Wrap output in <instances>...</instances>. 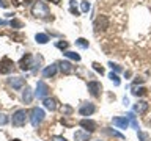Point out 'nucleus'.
<instances>
[{"label":"nucleus","mask_w":151,"mask_h":141,"mask_svg":"<svg viewBox=\"0 0 151 141\" xmlns=\"http://www.w3.org/2000/svg\"><path fill=\"white\" fill-rule=\"evenodd\" d=\"M44 116L46 115H44V110H42V108H38V107L32 108V111H30V122H32V125L38 127L42 121H44Z\"/></svg>","instance_id":"1"},{"label":"nucleus","mask_w":151,"mask_h":141,"mask_svg":"<svg viewBox=\"0 0 151 141\" xmlns=\"http://www.w3.org/2000/svg\"><path fill=\"white\" fill-rule=\"evenodd\" d=\"M27 116H28V113L25 110H16L14 111V115H13V125L14 127H22V125H25V122H27Z\"/></svg>","instance_id":"2"},{"label":"nucleus","mask_w":151,"mask_h":141,"mask_svg":"<svg viewBox=\"0 0 151 141\" xmlns=\"http://www.w3.org/2000/svg\"><path fill=\"white\" fill-rule=\"evenodd\" d=\"M32 14H33V16H36V17H47V16H49V8H47L46 3L36 2L32 6Z\"/></svg>","instance_id":"3"},{"label":"nucleus","mask_w":151,"mask_h":141,"mask_svg":"<svg viewBox=\"0 0 151 141\" xmlns=\"http://www.w3.org/2000/svg\"><path fill=\"white\" fill-rule=\"evenodd\" d=\"M109 28V17L107 16H98L94 19V31H106Z\"/></svg>","instance_id":"4"},{"label":"nucleus","mask_w":151,"mask_h":141,"mask_svg":"<svg viewBox=\"0 0 151 141\" xmlns=\"http://www.w3.org/2000/svg\"><path fill=\"white\" fill-rule=\"evenodd\" d=\"M49 93H50L49 86H47V85L42 82V80H40V82L36 83V93H35V96H36L38 99H46Z\"/></svg>","instance_id":"5"},{"label":"nucleus","mask_w":151,"mask_h":141,"mask_svg":"<svg viewBox=\"0 0 151 141\" xmlns=\"http://www.w3.org/2000/svg\"><path fill=\"white\" fill-rule=\"evenodd\" d=\"M88 91H90V94H91L93 97H99L101 96V93H102V85L99 83V82H96V80H93V82H88Z\"/></svg>","instance_id":"6"},{"label":"nucleus","mask_w":151,"mask_h":141,"mask_svg":"<svg viewBox=\"0 0 151 141\" xmlns=\"http://www.w3.org/2000/svg\"><path fill=\"white\" fill-rule=\"evenodd\" d=\"M32 66H33V56L30 53H25L21 58V61H19V68L22 70H28V69H32Z\"/></svg>","instance_id":"7"},{"label":"nucleus","mask_w":151,"mask_h":141,"mask_svg":"<svg viewBox=\"0 0 151 141\" xmlns=\"http://www.w3.org/2000/svg\"><path fill=\"white\" fill-rule=\"evenodd\" d=\"M13 68H14V63L9 58H3L2 61H0V74L13 72Z\"/></svg>","instance_id":"8"},{"label":"nucleus","mask_w":151,"mask_h":141,"mask_svg":"<svg viewBox=\"0 0 151 141\" xmlns=\"http://www.w3.org/2000/svg\"><path fill=\"white\" fill-rule=\"evenodd\" d=\"M94 111H96V107H94L93 103H90V102L82 103V107L79 108V113H80L82 116H91Z\"/></svg>","instance_id":"9"},{"label":"nucleus","mask_w":151,"mask_h":141,"mask_svg":"<svg viewBox=\"0 0 151 141\" xmlns=\"http://www.w3.org/2000/svg\"><path fill=\"white\" fill-rule=\"evenodd\" d=\"M79 125L82 127V129H85V132H88V133H93V132L98 129L96 122L91 121V119H82L79 122Z\"/></svg>","instance_id":"10"},{"label":"nucleus","mask_w":151,"mask_h":141,"mask_svg":"<svg viewBox=\"0 0 151 141\" xmlns=\"http://www.w3.org/2000/svg\"><path fill=\"white\" fill-rule=\"evenodd\" d=\"M112 122H113V125H116L118 129H127V125H129V121H127V118H121V116H115V118H112Z\"/></svg>","instance_id":"11"},{"label":"nucleus","mask_w":151,"mask_h":141,"mask_svg":"<svg viewBox=\"0 0 151 141\" xmlns=\"http://www.w3.org/2000/svg\"><path fill=\"white\" fill-rule=\"evenodd\" d=\"M148 108H150V103L146 102V100H139L134 105V113H139V115H143V113L148 111Z\"/></svg>","instance_id":"12"},{"label":"nucleus","mask_w":151,"mask_h":141,"mask_svg":"<svg viewBox=\"0 0 151 141\" xmlns=\"http://www.w3.org/2000/svg\"><path fill=\"white\" fill-rule=\"evenodd\" d=\"M8 83H9V86H13L14 89H21L24 86V83H25V80L22 77H11V78H8Z\"/></svg>","instance_id":"13"},{"label":"nucleus","mask_w":151,"mask_h":141,"mask_svg":"<svg viewBox=\"0 0 151 141\" xmlns=\"http://www.w3.org/2000/svg\"><path fill=\"white\" fill-rule=\"evenodd\" d=\"M58 66H60V70H61L63 74H66V75H68V74H73V72H74V66L71 64L69 61H60V63H58Z\"/></svg>","instance_id":"14"},{"label":"nucleus","mask_w":151,"mask_h":141,"mask_svg":"<svg viewBox=\"0 0 151 141\" xmlns=\"http://www.w3.org/2000/svg\"><path fill=\"white\" fill-rule=\"evenodd\" d=\"M42 105H44V108H47V110H50V111L57 110V100L54 97H46L44 100H42Z\"/></svg>","instance_id":"15"},{"label":"nucleus","mask_w":151,"mask_h":141,"mask_svg":"<svg viewBox=\"0 0 151 141\" xmlns=\"http://www.w3.org/2000/svg\"><path fill=\"white\" fill-rule=\"evenodd\" d=\"M90 135H91V133H88V132H85V130H77L74 133V140L76 141H88Z\"/></svg>","instance_id":"16"},{"label":"nucleus","mask_w":151,"mask_h":141,"mask_svg":"<svg viewBox=\"0 0 151 141\" xmlns=\"http://www.w3.org/2000/svg\"><path fill=\"white\" fill-rule=\"evenodd\" d=\"M55 74H57V64H50V66H47V68L42 70V77H44V78L54 77Z\"/></svg>","instance_id":"17"},{"label":"nucleus","mask_w":151,"mask_h":141,"mask_svg":"<svg viewBox=\"0 0 151 141\" xmlns=\"http://www.w3.org/2000/svg\"><path fill=\"white\" fill-rule=\"evenodd\" d=\"M127 118V121H129V124L132 125V129H135V130H139V122H137V118H135V113L134 111H129L126 115Z\"/></svg>","instance_id":"18"},{"label":"nucleus","mask_w":151,"mask_h":141,"mask_svg":"<svg viewBox=\"0 0 151 141\" xmlns=\"http://www.w3.org/2000/svg\"><path fill=\"white\" fill-rule=\"evenodd\" d=\"M22 100L25 102V103H32V100H33V94H32V89L28 88V86H25V91L22 93Z\"/></svg>","instance_id":"19"},{"label":"nucleus","mask_w":151,"mask_h":141,"mask_svg":"<svg viewBox=\"0 0 151 141\" xmlns=\"http://www.w3.org/2000/svg\"><path fill=\"white\" fill-rule=\"evenodd\" d=\"M146 91L148 89L146 88H143V86H132V96H135V97H142V96H145L146 94Z\"/></svg>","instance_id":"20"},{"label":"nucleus","mask_w":151,"mask_h":141,"mask_svg":"<svg viewBox=\"0 0 151 141\" xmlns=\"http://www.w3.org/2000/svg\"><path fill=\"white\" fill-rule=\"evenodd\" d=\"M35 39H36V42H40V44H46V42L49 41V36L44 35V33H38L35 36Z\"/></svg>","instance_id":"21"},{"label":"nucleus","mask_w":151,"mask_h":141,"mask_svg":"<svg viewBox=\"0 0 151 141\" xmlns=\"http://www.w3.org/2000/svg\"><path fill=\"white\" fill-rule=\"evenodd\" d=\"M137 136H139V141H151L150 135L146 132H142V130H137Z\"/></svg>","instance_id":"22"},{"label":"nucleus","mask_w":151,"mask_h":141,"mask_svg":"<svg viewBox=\"0 0 151 141\" xmlns=\"http://www.w3.org/2000/svg\"><path fill=\"white\" fill-rule=\"evenodd\" d=\"M76 44H77L79 47H82V49H88L90 42L85 39V38H79V39H76Z\"/></svg>","instance_id":"23"},{"label":"nucleus","mask_w":151,"mask_h":141,"mask_svg":"<svg viewBox=\"0 0 151 141\" xmlns=\"http://www.w3.org/2000/svg\"><path fill=\"white\" fill-rule=\"evenodd\" d=\"M63 55H65V56H68V58H71V60L80 61V55H79V53H76V52H69V50H66Z\"/></svg>","instance_id":"24"},{"label":"nucleus","mask_w":151,"mask_h":141,"mask_svg":"<svg viewBox=\"0 0 151 141\" xmlns=\"http://www.w3.org/2000/svg\"><path fill=\"white\" fill-rule=\"evenodd\" d=\"M106 132H107V133H109V135H110V136H115V138H120V140H124V135H123V133H120V132H116V130H112V129H107Z\"/></svg>","instance_id":"25"},{"label":"nucleus","mask_w":151,"mask_h":141,"mask_svg":"<svg viewBox=\"0 0 151 141\" xmlns=\"http://www.w3.org/2000/svg\"><path fill=\"white\" fill-rule=\"evenodd\" d=\"M109 78H110L112 80V82H113V85H115V86H120V78H118V75L116 74H113V72H110V74H109Z\"/></svg>","instance_id":"26"},{"label":"nucleus","mask_w":151,"mask_h":141,"mask_svg":"<svg viewBox=\"0 0 151 141\" xmlns=\"http://www.w3.org/2000/svg\"><path fill=\"white\" fill-rule=\"evenodd\" d=\"M61 111H63V116H69L71 113H73V107H69V105H63V108H61Z\"/></svg>","instance_id":"27"},{"label":"nucleus","mask_w":151,"mask_h":141,"mask_svg":"<svg viewBox=\"0 0 151 141\" xmlns=\"http://www.w3.org/2000/svg\"><path fill=\"white\" fill-rule=\"evenodd\" d=\"M90 8H91L90 2H88V0H83V2H82V13H88Z\"/></svg>","instance_id":"28"},{"label":"nucleus","mask_w":151,"mask_h":141,"mask_svg":"<svg viewBox=\"0 0 151 141\" xmlns=\"http://www.w3.org/2000/svg\"><path fill=\"white\" fill-rule=\"evenodd\" d=\"M91 66H93V69L96 70V72H99V74H101V75L104 74V68H102V66L99 64V63H93Z\"/></svg>","instance_id":"29"},{"label":"nucleus","mask_w":151,"mask_h":141,"mask_svg":"<svg viewBox=\"0 0 151 141\" xmlns=\"http://www.w3.org/2000/svg\"><path fill=\"white\" fill-rule=\"evenodd\" d=\"M8 124V116L5 113H0V125H5Z\"/></svg>","instance_id":"30"},{"label":"nucleus","mask_w":151,"mask_h":141,"mask_svg":"<svg viewBox=\"0 0 151 141\" xmlns=\"http://www.w3.org/2000/svg\"><path fill=\"white\" fill-rule=\"evenodd\" d=\"M9 25H11V27H16V28H22V24L19 22V21H16V19H13V21L9 22Z\"/></svg>","instance_id":"31"},{"label":"nucleus","mask_w":151,"mask_h":141,"mask_svg":"<svg viewBox=\"0 0 151 141\" xmlns=\"http://www.w3.org/2000/svg\"><path fill=\"white\" fill-rule=\"evenodd\" d=\"M55 46L58 47V49H68V42H66V41H63V42H57Z\"/></svg>","instance_id":"32"},{"label":"nucleus","mask_w":151,"mask_h":141,"mask_svg":"<svg viewBox=\"0 0 151 141\" xmlns=\"http://www.w3.org/2000/svg\"><path fill=\"white\" fill-rule=\"evenodd\" d=\"M109 66H110V68H112V70H115V72H120V70H121V68H120V66H118V64L109 63Z\"/></svg>","instance_id":"33"},{"label":"nucleus","mask_w":151,"mask_h":141,"mask_svg":"<svg viewBox=\"0 0 151 141\" xmlns=\"http://www.w3.org/2000/svg\"><path fill=\"white\" fill-rule=\"evenodd\" d=\"M28 0H13V3L14 5H22V3H27Z\"/></svg>","instance_id":"34"},{"label":"nucleus","mask_w":151,"mask_h":141,"mask_svg":"<svg viewBox=\"0 0 151 141\" xmlns=\"http://www.w3.org/2000/svg\"><path fill=\"white\" fill-rule=\"evenodd\" d=\"M52 141H66V138H63V136H54Z\"/></svg>","instance_id":"35"},{"label":"nucleus","mask_w":151,"mask_h":141,"mask_svg":"<svg viewBox=\"0 0 151 141\" xmlns=\"http://www.w3.org/2000/svg\"><path fill=\"white\" fill-rule=\"evenodd\" d=\"M145 82V78H137V80H134V86H137L139 83H143Z\"/></svg>","instance_id":"36"},{"label":"nucleus","mask_w":151,"mask_h":141,"mask_svg":"<svg viewBox=\"0 0 151 141\" xmlns=\"http://www.w3.org/2000/svg\"><path fill=\"white\" fill-rule=\"evenodd\" d=\"M49 2H52V3H55V5H58V3H60V0H49Z\"/></svg>","instance_id":"37"},{"label":"nucleus","mask_w":151,"mask_h":141,"mask_svg":"<svg viewBox=\"0 0 151 141\" xmlns=\"http://www.w3.org/2000/svg\"><path fill=\"white\" fill-rule=\"evenodd\" d=\"M0 25H6V22H5V21H2V19H0Z\"/></svg>","instance_id":"38"},{"label":"nucleus","mask_w":151,"mask_h":141,"mask_svg":"<svg viewBox=\"0 0 151 141\" xmlns=\"http://www.w3.org/2000/svg\"><path fill=\"white\" fill-rule=\"evenodd\" d=\"M11 141H21V140H17V138H14V140H11Z\"/></svg>","instance_id":"39"},{"label":"nucleus","mask_w":151,"mask_h":141,"mask_svg":"<svg viewBox=\"0 0 151 141\" xmlns=\"http://www.w3.org/2000/svg\"><path fill=\"white\" fill-rule=\"evenodd\" d=\"M98 141H101V140H98Z\"/></svg>","instance_id":"40"}]
</instances>
